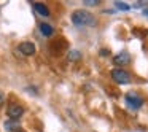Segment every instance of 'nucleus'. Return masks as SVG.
Returning a JSON list of instances; mask_svg holds the SVG:
<instances>
[{
    "mask_svg": "<svg viewBox=\"0 0 148 132\" xmlns=\"http://www.w3.org/2000/svg\"><path fill=\"white\" fill-rule=\"evenodd\" d=\"M70 21L77 27H92L97 24V19L94 18V14L88 10H75L70 16Z\"/></svg>",
    "mask_w": 148,
    "mask_h": 132,
    "instance_id": "obj_1",
    "label": "nucleus"
},
{
    "mask_svg": "<svg viewBox=\"0 0 148 132\" xmlns=\"http://www.w3.org/2000/svg\"><path fill=\"white\" fill-rule=\"evenodd\" d=\"M124 102H126V107H127L129 110L137 111V110H140L142 107H143L145 100H143V97L138 96L137 92H127L124 96Z\"/></svg>",
    "mask_w": 148,
    "mask_h": 132,
    "instance_id": "obj_2",
    "label": "nucleus"
},
{
    "mask_svg": "<svg viewBox=\"0 0 148 132\" xmlns=\"http://www.w3.org/2000/svg\"><path fill=\"white\" fill-rule=\"evenodd\" d=\"M110 77H112V80L115 81L116 84H129L131 83V73H129L127 70H124L123 67H116L113 68L112 72H110Z\"/></svg>",
    "mask_w": 148,
    "mask_h": 132,
    "instance_id": "obj_3",
    "label": "nucleus"
},
{
    "mask_svg": "<svg viewBox=\"0 0 148 132\" xmlns=\"http://www.w3.org/2000/svg\"><path fill=\"white\" fill-rule=\"evenodd\" d=\"M7 115H8V119H11V121H19L24 115V107L16 103V102L10 103L7 108Z\"/></svg>",
    "mask_w": 148,
    "mask_h": 132,
    "instance_id": "obj_4",
    "label": "nucleus"
},
{
    "mask_svg": "<svg viewBox=\"0 0 148 132\" xmlns=\"http://www.w3.org/2000/svg\"><path fill=\"white\" fill-rule=\"evenodd\" d=\"M18 51L21 53L23 56H34L37 51L35 45H34L32 42H23L19 43V46H18Z\"/></svg>",
    "mask_w": 148,
    "mask_h": 132,
    "instance_id": "obj_5",
    "label": "nucleus"
},
{
    "mask_svg": "<svg viewBox=\"0 0 148 132\" xmlns=\"http://www.w3.org/2000/svg\"><path fill=\"white\" fill-rule=\"evenodd\" d=\"M131 62V56L127 51H121L113 57V64L115 65H127Z\"/></svg>",
    "mask_w": 148,
    "mask_h": 132,
    "instance_id": "obj_6",
    "label": "nucleus"
},
{
    "mask_svg": "<svg viewBox=\"0 0 148 132\" xmlns=\"http://www.w3.org/2000/svg\"><path fill=\"white\" fill-rule=\"evenodd\" d=\"M38 27H40V32H42L43 37H53V34H54V27H53L51 24L42 23Z\"/></svg>",
    "mask_w": 148,
    "mask_h": 132,
    "instance_id": "obj_7",
    "label": "nucleus"
},
{
    "mask_svg": "<svg viewBox=\"0 0 148 132\" xmlns=\"http://www.w3.org/2000/svg\"><path fill=\"white\" fill-rule=\"evenodd\" d=\"M34 10L38 13V16H43V18H48L49 16V8L43 3H34Z\"/></svg>",
    "mask_w": 148,
    "mask_h": 132,
    "instance_id": "obj_8",
    "label": "nucleus"
},
{
    "mask_svg": "<svg viewBox=\"0 0 148 132\" xmlns=\"http://www.w3.org/2000/svg\"><path fill=\"white\" fill-rule=\"evenodd\" d=\"M5 129H7L8 132H13L14 129H18V121H11V119H8V121H5ZM16 132V131H14Z\"/></svg>",
    "mask_w": 148,
    "mask_h": 132,
    "instance_id": "obj_9",
    "label": "nucleus"
},
{
    "mask_svg": "<svg viewBox=\"0 0 148 132\" xmlns=\"http://www.w3.org/2000/svg\"><path fill=\"white\" fill-rule=\"evenodd\" d=\"M81 59V53L77 51V49H73V51L69 53V61H80Z\"/></svg>",
    "mask_w": 148,
    "mask_h": 132,
    "instance_id": "obj_10",
    "label": "nucleus"
},
{
    "mask_svg": "<svg viewBox=\"0 0 148 132\" xmlns=\"http://www.w3.org/2000/svg\"><path fill=\"white\" fill-rule=\"evenodd\" d=\"M115 7L118 8V10H123V11H127L129 8H131L127 3H121V2H115Z\"/></svg>",
    "mask_w": 148,
    "mask_h": 132,
    "instance_id": "obj_11",
    "label": "nucleus"
},
{
    "mask_svg": "<svg viewBox=\"0 0 148 132\" xmlns=\"http://www.w3.org/2000/svg\"><path fill=\"white\" fill-rule=\"evenodd\" d=\"M97 3H99L97 0H86V2H84V5H86V7H96Z\"/></svg>",
    "mask_w": 148,
    "mask_h": 132,
    "instance_id": "obj_12",
    "label": "nucleus"
},
{
    "mask_svg": "<svg viewBox=\"0 0 148 132\" xmlns=\"http://www.w3.org/2000/svg\"><path fill=\"white\" fill-rule=\"evenodd\" d=\"M3 103H5V94L2 92V91H0V107L3 105Z\"/></svg>",
    "mask_w": 148,
    "mask_h": 132,
    "instance_id": "obj_13",
    "label": "nucleus"
},
{
    "mask_svg": "<svg viewBox=\"0 0 148 132\" xmlns=\"http://www.w3.org/2000/svg\"><path fill=\"white\" fill-rule=\"evenodd\" d=\"M100 56H108V51H107V49H102V51H100Z\"/></svg>",
    "mask_w": 148,
    "mask_h": 132,
    "instance_id": "obj_14",
    "label": "nucleus"
},
{
    "mask_svg": "<svg viewBox=\"0 0 148 132\" xmlns=\"http://www.w3.org/2000/svg\"><path fill=\"white\" fill-rule=\"evenodd\" d=\"M16 132H24V131H16Z\"/></svg>",
    "mask_w": 148,
    "mask_h": 132,
    "instance_id": "obj_15",
    "label": "nucleus"
}]
</instances>
